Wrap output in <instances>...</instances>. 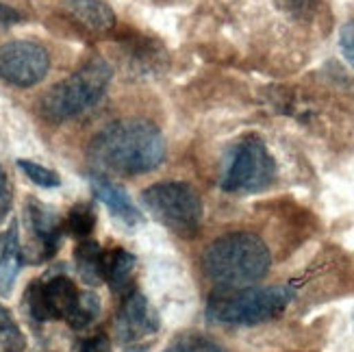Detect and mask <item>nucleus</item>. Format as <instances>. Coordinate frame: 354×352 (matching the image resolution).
<instances>
[{
	"label": "nucleus",
	"instance_id": "nucleus-15",
	"mask_svg": "<svg viewBox=\"0 0 354 352\" xmlns=\"http://www.w3.org/2000/svg\"><path fill=\"white\" fill-rule=\"evenodd\" d=\"M137 259L133 252L118 248L113 252L106 254V266H104V281H109L111 289L118 294H127L131 281H133V272H135Z\"/></svg>",
	"mask_w": 354,
	"mask_h": 352
},
{
	"label": "nucleus",
	"instance_id": "nucleus-3",
	"mask_svg": "<svg viewBox=\"0 0 354 352\" xmlns=\"http://www.w3.org/2000/svg\"><path fill=\"white\" fill-rule=\"evenodd\" d=\"M113 79V70L102 57L89 59L74 74L53 85L39 100V113L59 124L94 106Z\"/></svg>",
	"mask_w": 354,
	"mask_h": 352
},
{
	"label": "nucleus",
	"instance_id": "nucleus-5",
	"mask_svg": "<svg viewBox=\"0 0 354 352\" xmlns=\"http://www.w3.org/2000/svg\"><path fill=\"white\" fill-rule=\"evenodd\" d=\"M142 203L152 218L178 237L192 239L200 233V226L205 220V207L198 192L187 183H155V185L144 189Z\"/></svg>",
	"mask_w": 354,
	"mask_h": 352
},
{
	"label": "nucleus",
	"instance_id": "nucleus-9",
	"mask_svg": "<svg viewBox=\"0 0 354 352\" xmlns=\"http://www.w3.org/2000/svg\"><path fill=\"white\" fill-rule=\"evenodd\" d=\"M26 218H28V226L33 231L35 243L39 248V261L41 259H50L61 241V220L59 216L48 209L46 205L30 201L26 207Z\"/></svg>",
	"mask_w": 354,
	"mask_h": 352
},
{
	"label": "nucleus",
	"instance_id": "nucleus-22",
	"mask_svg": "<svg viewBox=\"0 0 354 352\" xmlns=\"http://www.w3.org/2000/svg\"><path fill=\"white\" fill-rule=\"evenodd\" d=\"M339 48L348 64L354 68V20L346 22L339 30Z\"/></svg>",
	"mask_w": 354,
	"mask_h": 352
},
{
	"label": "nucleus",
	"instance_id": "nucleus-2",
	"mask_svg": "<svg viewBox=\"0 0 354 352\" xmlns=\"http://www.w3.org/2000/svg\"><path fill=\"white\" fill-rule=\"evenodd\" d=\"M272 263L266 241L254 233H228L211 241L203 254L207 279L220 289H243L261 281Z\"/></svg>",
	"mask_w": 354,
	"mask_h": 352
},
{
	"label": "nucleus",
	"instance_id": "nucleus-16",
	"mask_svg": "<svg viewBox=\"0 0 354 352\" xmlns=\"http://www.w3.org/2000/svg\"><path fill=\"white\" fill-rule=\"evenodd\" d=\"M100 313V300L96 294H79V300H76L74 309L70 311V315L66 317V322L74 328V331H83L87 328Z\"/></svg>",
	"mask_w": 354,
	"mask_h": 352
},
{
	"label": "nucleus",
	"instance_id": "nucleus-14",
	"mask_svg": "<svg viewBox=\"0 0 354 352\" xmlns=\"http://www.w3.org/2000/svg\"><path fill=\"white\" fill-rule=\"evenodd\" d=\"M44 289H46V302H48L53 319H66L81 294L68 277L50 279L48 283H44Z\"/></svg>",
	"mask_w": 354,
	"mask_h": 352
},
{
	"label": "nucleus",
	"instance_id": "nucleus-13",
	"mask_svg": "<svg viewBox=\"0 0 354 352\" xmlns=\"http://www.w3.org/2000/svg\"><path fill=\"white\" fill-rule=\"evenodd\" d=\"M74 263L76 272L83 283L87 285H100L104 281V266H106V254L102 252L98 241H81L74 248Z\"/></svg>",
	"mask_w": 354,
	"mask_h": 352
},
{
	"label": "nucleus",
	"instance_id": "nucleus-25",
	"mask_svg": "<svg viewBox=\"0 0 354 352\" xmlns=\"http://www.w3.org/2000/svg\"><path fill=\"white\" fill-rule=\"evenodd\" d=\"M22 20V15L15 11L13 7L5 5V3H0V28H5V26H13V24H18Z\"/></svg>",
	"mask_w": 354,
	"mask_h": 352
},
{
	"label": "nucleus",
	"instance_id": "nucleus-12",
	"mask_svg": "<svg viewBox=\"0 0 354 352\" xmlns=\"http://www.w3.org/2000/svg\"><path fill=\"white\" fill-rule=\"evenodd\" d=\"M22 268V246L18 235V224H11L0 241V296H9Z\"/></svg>",
	"mask_w": 354,
	"mask_h": 352
},
{
	"label": "nucleus",
	"instance_id": "nucleus-17",
	"mask_svg": "<svg viewBox=\"0 0 354 352\" xmlns=\"http://www.w3.org/2000/svg\"><path fill=\"white\" fill-rule=\"evenodd\" d=\"M0 346H3L7 352H20L26 346L18 322H15L11 311L3 302H0Z\"/></svg>",
	"mask_w": 354,
	"mask_h": 352
},
{
	"label": "nucleus",
	"instance_id": "nucleus-6",
	"mask_svg": "<svg viewBox=\"0 0 354 352\" xmlns=\"http://www.w3.org/2000/svg\"><path fill=\"white\" fill-rule=\"evenodd\" d=\"M274 157L257 137H245L230 148L220 187L228 194H257L272 185Z\"/></svg>",
	"mask_w": 354,
	"mask_h": 352
},
{
	"label": "nucleus",
	"instance_id": "nucleus-18",
	"mask_svg": "<svg viewBox=\"0 0 354 352\" xmlns=\"http://www.w3.org/2000/svg\"><path fill=\"white\" fill-rule=\"evenodd\" d=\"M68 228L70 233L76 237H87L96 226V211L91 205L81 203V205H74L68 213Z\"/></svg>",
	"mask_w": 354,
	"mask_h": 352
},
{
	"label": "nucleus",
	"instance_id": "nucleus-19",
	"mask_svg": "<svg viewBox=\"0 0 354 352\" xmlns=\"http://www.w3.org/2000/svg\"><path fill=\"white\" fill-rule=\"evenodd\" d=\"M26 307H28V313L33 315L39 322H46V319H53L50 315V309H48V302H46V289H44V283L41 281H33L28 287H26Z\"/></svg>",
	"mask_w": 354,
	"mask_h": 352
},
{
	"label": "nucleus",
	"instance_id": "nucleus-21",
	"mask_svg": "<svg viewBox=\"0 0 354 352\" xmlns=\"http://www.w3.org/2000/svg\"><path fill=\"white\" fill-rule=\"evenodd\" d=\"M172 350L174 352H224V348H220L218 344H213L209 340H203V337H187L180 344H176Z\"/></svg>",
	"mask_w": 354,
	"mask_h": 352
},
{
	"label": "nucleus",
	"instance_id": "nucleus-8",
	"mask_svg": "<svg viewBox=\"0 0 354 352\" xmlns=\"http://www.w3.org/2000/svg\"><path fill=\"white\" fill-rule=\"evenodd\" d=\"M159 315L142 294H129L115 319V333L120 342H137L146 335L157 333Z\"/></svg>",
	"mask_w": 354,
	"mask_h": 352
},
{
	"label": "nucleus",
	"instance_id": "nucleus-20",
	"mask_svg": "<svg viewBox=\"0 0 354 352\" xmlns=\"http://www.w3.org/2000/svg\"><path fill=\"white\" fill-rule=\"evenodd\" d=\"M18 167L20 170L35 183L39 187H59L61 185V178L57 172L48 170V167H44L35 161H26V159H20L18 161Z\"/></svg>",
	"mask_w": 354,
	"mask_h": 352
},
{
	"label": "nucleus",
	"instance_id": "nucleus-10",
	"mask_svg": "<svg viewBox=\"0 0 354 352\" xmlns=\"http://www.w3.org/2000/svg\"><path fill=\"white\" fill-rule=\"evenodd\" d=\"M91 189H94V196L98 198V201L109 209L122 224L137 226L144 220L142 213L137 211V207L129 198L127 189L122 185H118V183L104 178V176H94L91 178Z\"/></svg>",
	"mask_w": 354,
	"mask_h": 352
},
{
	"label": "nucleus",
	"instance_id": "nucleus-11",
	"mask_svg": "<svg viewBox=\"0 0 354 352\" xmlns=\"http://www.w3.org/2000/svg\"><path fill=\"white\" fill-rule=\"evenodd\" d=\"M64 7L89 33H109L115 26V13L104 0H66Z\"/></svg>",
	"mask_w": 354,
	"mask_h": 352
},
{
	"label": "nucleus",
	"instance_id": "nucleus-23",
	"mask_svg": "<svg viewBox=\"0 0 354 352\" xmlns=\"http://www.w3.org/2000/svg\"><path fill=\"white\" fill-rule=\"evenodd\" d=\"M79 352H111V342L104 335H94L79 344Z\"/></svg>",
	"mask_w": 354,
	"mask_h": 352
},
{
	"label": "nucleus",
	"instance_id": "nucleus-26",
	"mask_svg": "<svg viewBox=\"0 0 354 352\" xmlns=\"http://www.w3.org/2000/svg\"><path fill=\"white\" fill-rule=\"evenodd\" d=\"M167 352H174V350H167Z\"/></svg>",
	"mask_w": 354,
	"mask_h": 352
},
{
	"label": "nucleus",
	"instance_id": "nucleus-1",
	"mask_svg": "<svg viewBox=\"0 0 354 352\" xmlns=\"http://www.w3.org/2000/svg\"><path fill=\"white\" fill-rule=\"evenodd\" d=\"M163 135L150 120H118L94 135L89 159L113 174H146L163 163Z\"/></svg>",
	"mask_w": 354,
	"mask_h": 352
},
{
	"label": "nucleus",
	"instance_id": "nucleus-7",
	"mask_svg": "<svg viewBox=\"0 0 354 352\" xmlns=\"http://www.w3.org/2000/svg\"><path fill=\"white\" fill-rule=\"evenodd\" d=\"M50 70V55L37 41L15 39L0 46V79L13 87H33Z\"/></svg>",
	"mask_w": 354,
	"mask_h": 352
},
{
	"label": "nucleus",
	"instance_id": "nucleus-4",
	"mask_svg": "<svg viewBox=\"0 0 354 352\" xmlns=\"http://www.w3.org/2000/svg\"><path fill=\"white\" fill-rule=\"evenodd\" d=\"M294 300V289L287 285L222 289L207 302V317L213 324L252 326L279 317Z\"/></svg>",
	"mask_w": 354,
	"mask_h": 352
},
{
	"label": "nucleus",
	"instance_id": "nucleus-24",
	"mask_svg": "<svg viewBox=\"0 0 354 352\" xmlns=\"http://www.w3.org/2000/svg\"><path fill=\"white\" fill-rule=\"evenodd\" d=\"M276 3L291 15H306L313 5V0H276Z\"/></svg>",
	"mask_w": 354,
	"mask_h": 352
}]
</instances>
